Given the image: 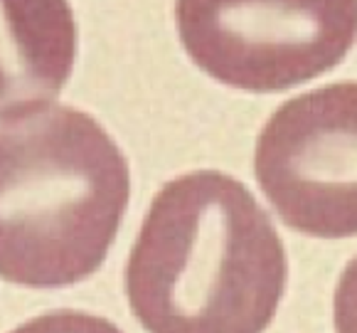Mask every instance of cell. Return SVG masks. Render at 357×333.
I'll return each instance as SVG.
<instances>
[{
  "mask_svg": "<svg viewBox=\"0 0 357 333\" xmlns=\"http://www.w3.org/2000/svg\"><path fill=\"white\" fill-rule=\"evenodd\" d=\"M289 279L279 232L242 180L195 170L160 188L126 265L148 333H264Z\"/></svg>",
  "mask_w": 357,
  "mask_h": 333,
  "instance_id": "1",
  "label": "cell"
},
{
  "mask_svg": "<svg viewBox=\"0 0 357 333\" xmlns=\"http://www.w3.org/2000/svg\"><path fill=\"white\" fill-rule=\"evenodd\" d=\"M131 195L121 148L74 106L0 117V279L59 289L91 276Z\"/></svg>",
  "mask_w": 357,
  "mask_h": 333,
  "instance_id": "2",
  "label": "cell"
},
{
  "mask_svg": "<svg viewBox=\"0 0 357 333\" xmlns=\"http://www.w3.org/2000/svg\"><path fill=\"white\" fill-rule=\"evenodd\" d=\"M185 52L231 89L271 94L331 72L357 40V0H175Z\"/></svg>",
  "mask_w": 357,
  "mask_h": 333,
  "instance_id": "3",
  "label": "cell"
},
{
  "mask_svg": "<svg viewBox=\"0 0 357 333\" xmlns=\"http://www.w3.org/2000/svg\"><path fill=\"white\" fill-rule=\"evenodd\" d=\"M254 173L291 230L357 235V82L284 101L259 133Z\"/></svg>",
  "mask_w": 357,
  "mask_h": 333,
  "instance_id": "4",
  "label": "cell"
},
{
  "mask_svg": "<svg viewBox=\"0 0 357 333\" xmlns=\"http://www.w3.org/2000/svg\"><path fill=\"white\" fill-rule=\"evenodd\" d=\"M74 59L77 20L69 0H0V114L54 99Z\"/></svg>",
  "mask_w": 357,
  "mask_h": 333,
  "instance_id": "5",
  "label": "cell"
},
{
  "mask_svg": "<svg viewBox=\"0 0 357 333\" xmlns=\"http://www.w3.org/2000/svg\"><path fill=\"white\" fill-rule=\"evenodd\" d=\"M10 333H123L116 323L77 309H59L17 326Z\"/></svg>",
  "mask_w": 357,
  "mask_h": 333,
  "instance_id": "6",
  "label": "cell"
},
{
  "mask_svg": "<svg viewBox=\"0 0 357 333\" xmlns=\"http://www.w3.org/2000/svg\"><path fill=\"white\" fill-rule=\"evenodd\" d=\"M333 316L337 333H357V257L347 262L333 299Z\"/></svg>",
  "mask_w": 357,
  "mask_h": 333,
  "instance_id": "7",
  "label": "cell"
}]
</instances>
